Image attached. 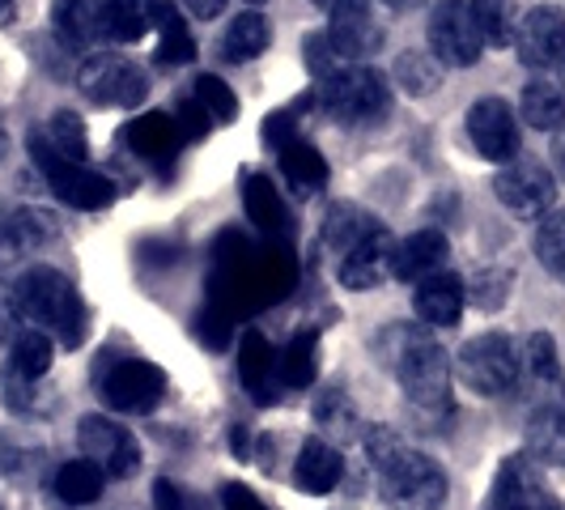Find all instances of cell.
I'll return each mask as SVG.
<instances>
[{
    "instance_id": "30bf717a",
    "label": "cell",
    "mask_w": 565,
    "mask_h": 510,
    "mask_svg": "<svg viewBox=\"0 0 565 510\" xmlns=\"http://www.w3.org/2000/svg\"><path fill=\"white\" fill-rule=\"evenodd\" d=\"M82 94L98 107H137L145 98V73L124 56H94L82 68Z\"/></svg>"
},
{
    "instance_id": "f546056e",
    "label": "cell",
    "mask_w": 565,
    "mask_h": 510,
    "mask_svg": "<svg viewBox=\"0 0 565 510\" xmlns=\"http://www.w3.org/2000/svg\"><path fill=\"white\" fill-rule=\"evenodd\" d=\"M268 43H273L268 18H259V13H238L226 26V34H222V56L234 60V64H247V60L264 56Z\"/></svg>"
},
{
    "instance_id": "f5cc1de1",
    "label": "cell",
    "mask_w": 565,
    "mask_h": 510,
    "mask_svg": "<svg viewBox=\"0 0 565 510\" xmlns=\"http://www.w3.org/2000/svg\"><path fill=\"white\" fill-rule=\"evenodd\" d=\"M315 4H319V9H332V4H337V0H315Z\"/></svg>"
},
{
    "instance_id": "db71d44e",
    "label": "cell",
    "mask_w": 565,
    "mask_h": 510,
    "mask_svg": "<svg viewBox=\"0 0 565 510\" xmlns=\"http://www.w3.org/2000/svg\"><path fill=\"white\" fill-rule=\"evenodd\" d=\"M9 4H13V0H0V13H4V9H9Z\"/></svg>"
},
{
    "instance_id": "5bb4252c",
    "label": "cell",
    "mask_w": 565,
    "mask_h": 510,
    "mask_svg": "<svg viewBox=\"0 0 565 510\" xmlns=\"http://www.w3.org/2000/svg\"><path fill=\"white\" fill-rule=\"evenodd\" d=\"M468 137L477 145V153L489 162H514L519 153V119L502 98H481L468 111Z\"/></svg>"
},
{
    "instance_id": "7a4b0ae2",
    "label": "cell",
    "mask_w": 565,
    "mask_h": 510,
    "mask_svg": "<svg viewBox=\"0 0 565 510\" xmlns=\"http://www.w3.org/2000/svg\"><path fill=\"white\" fill-rule=\"evenodd\" d=\"M366 447L379 464V481H383V498L396 510H438L447 498V472L429 459V455L404 447L396 429L387 425H370Z\"/></svg>"
},
{
    "instance_id": "1f68e13d",
    "label": "cell",
    "mask_w": 565,
    "mask_h": 510,
    "mask_svg": "<svg viewBox=\"0 0 565 510\" xmlns=\"http://www.w3.org/2000/svg\"><path fill=\"white\" fill-rule=\"evenodd\" d=\"M103 468L98 464H89V459H68L64 468L56 472V493L68 502V507H89V502H98L103 498Z\"/></svg>"
},
{
    "instance_id": "60d3db41",
    "label": "cell",
    "mask_w": 565,
    "mask_h": 510,
    "mask_svg": "<svg viewBox=\"0 0 565 510\" xmlns=\"http://www.w3.org/2000/svg\"><path fill=\"white\" fill-rule=\"evenodd\" d=\"M192 98L204 107V115H209L213 124H234V119H238V98H234V89H230L222 77H213V73H200L196 85H192Z\"/></svg>"
},
{
    "instance_id": "ee69618b",
    "label": "cell",
    "mask_w": 565,
    "mask_h": 510,
    "mask_svg": "<svg viewBox=\"0 0 565 510\" xmlns=\"http://www.w3.org/2000/svg\"><path fill=\"white\" fill-rule=\"evenodd\" d=\"M22 307H18V294L9 285H0V344H13L22 337Z\"/></svg>"
},
{
    "instance_id": "7dc6e473",
    "label": "cell",
    "mask_w": 565,
    "mask_h": 510,
    "mask_svg": "<svg viewBox=\"0 0 565 510\" xmlns=\"http://www.w3.org/2000/svg\"><path fill=\"white\" fill-rule=\"evenodd\" d=\"M222 507L226 510H268L247 485H238V481H230L226 489H222Z\"/></svg>"
},
{
    "instance_id": "277c9868",
    "label": "cell",
    "mask_w": 565,
    "mask_h": 510,
    "mask_svg": "<svg viewBox=\"0 0 565 510\" xmlns=\"http://www.w3.org/2000/svg\"><path fill=\"white\" fill-rule=\"evenodd\" d=\"M311 98L319 103V111L340 124H362V119H379L392 107V85L370 64H344L337 77L315 85Z\"/></svg>"
},
{
    "instance_id": "8992f818",
    "label": "cell",
    "mask_w": 565,
    "mask_h": 510,
    "mask_svg": "<svg viewBox=\"0 0 565 510\" xmlns=\"http://www.w3.org/2000/svg\"><path fill=\"white\" fill-rule=\"evenodd\" d=\"M425 34H429V56L438 64H451V68H472L484 52L472 4H463V0H438L429 9Z\"/></svg>"
},
{
    "instance_id": "bcb514c9",
    "label": "cell",
    "mask_w": 565,
    "mask_h": 510,
    "mask_svg": "<svg viewBox=\"0 0 565 510\" xmlns=\"http://www.w3.org/2000/svg\"><path fill=\"white\" fill-rule=\"evenodd\" d=\"M153 507L158 510H196V498L174 481H158L153 485Z\"/></svg>"
},
{
    "instance_id": "44dd1931",
    "label": "cell",
    "mask_w": 565,
    "mask_h": 510,
    "mask_svg": "<svg viewBox=\"0 0 565 510\" xmlns=\"http://www.w3.org/2000/svg\"><path fill=\"white\" fill-rule=\"evenodd\" d=\"M463 298H468V285L459 281L455 273H434L417 281V294H413V311L425 328H451L459 311H463Z\"/></svg>"
},
{
    "instance_id": "2e32d148",
    "label": "cell",
    "mask_w": 565,
    "mask_h": 510,
    "mask_svg": "<svg viewBox=\"0 0 565 510\" xmlns=\"http://www.w3.org/2000/svg\"><path fill=\"white\" fill-rule=\"evenodd\" d=\"M493 510H548V481L532 455H510L493 477Z\"/></svg>"
},
{
    "instance_id": "8fae6325",
    "label": "cell",
    "mask_w": 565,
    "mask_h": 510,
    "mask_svg": "<svg viewBox=\"0 0 565 510\" xmlns=\"http://www.w3.org/2000/svg\"><path fill=\"white\" fill-rule=\"evenodd\" d=\"M514 52L527 68H557L565 64V13L557 4H536L532 13L519 18Z\"/></svg>"
},
{
    "instance_id": "f35d334b",
    "label": "cell",
    "mask_w": 565,
    "mask_h": 510,
    "mask_svg": "<svg viewBox=\"0 0 565 510\" xmlns=\"http://www.w3.org/2000/svg\"><path fill=\"white\" fill-rule=\"evenodd\" d=\"M536 255L557 281H565V209L544 213V222L536 226Z\"/></svg>"
},
{
    "instance_id": "ba28073f",
    "label": "cell",
    "mask_w": 565,
    "mask_h": 510,
    "mask_svg": "<svg viewBox=\"0 0 565 510\" xmlns=\"http://www.w3.org/2000/svg\"><path fill=\"white\" fill-rule=\"evenodd\" d=\"M98 392L115 413H149V408H158V400L167 392V374L145 358H119L98 379Z\"/></svg>"
},
{
    "instance_id": "74e56055",
    "label": "cell",
    "mask_w": 565,
    "mask_h": 510,
    "mask_svg": "<svg viewBox=\"0 0 565 510\" xmlns=\"http://www.w3.org/2000/svg\"><path fill=\"white\" fill-rule=\"evenodd\" d=\"M396 85L413 98H425L443 85V64L429 52H399L396 56Z\"/></svg>"
},
{
    "instance_id": "681fc988",
    "label": "cell",
    "mask_w": 565,
    "mask_h": 510,
    "mask_svg": "<svg viewBox=\"0 0 565 510\" xmlns=\"http://www.w3.org/2000/svg\"><path fill=\"white\" fill-rule=\"evenodd\" d=\"M553 162H557V170H562L565 179V128H557V137H553Z\"/></svg>"
},
{
    "instance_id": "816d5d0a",
    "label": "cell",
    "mask_w": 565,
    "mask_h": 510,
    "mask_svg": "<svg viewBox=\"0 0 565 510\" xmlns=\"http://www.w3.org/2000/svg\"><path fill=\"white\" fill-rule=\"evenodd\" d=\"M9 153V137H4V128H0V158Z\"/></svg>"
},
{
    "instance_id": "d6a6232c",
    "label": "cell",
    "mask_w": 565,
    "mask_h": 510,
    "mask_svg": "<svg viewBox=\"0 0 565 510\" xmlns=\"http://www.w3.org/2000/svg\"><path fill=\"white\" fill-rule=\"evenodd\" d=\"M472 18H477L484 47H510L519 34L514 0H472Z\"/></svg>"
},
{
    "instance_id": "e575fe53",
    "label": "cell",
    "mask_w": 565,
    "mask_h": 510,
    "mask_svg": "<svg viewBox=\"0 0 565 510\" xmlns=\"http://www.w3.org/2000/svg\"><path fill=\"white\" fill-rule=\"evenodd\" d=\"M315 422L328 429L332 447H337V443L362 438V417H358V408L340 396V392H323V396L315 400Z\"/></svg>"
},
{
    "instance_id": "c3c4849f",
    "label": "cell",
    "mask_w": 565,
    "mask_h": 510,
    "mask_svg": "<svg viewBox=\"0 0 565 510\" xmlns=\"http://www.w3.org/2000/svg\"><path fill=\"white\" fill-rule=\"evenodd\" d=\"M183 9H188L192 18H204V22H209V18H217V13L226 9V0H183Z\"/></svg>"
},
{
    "instance_id": "ac0fdd59",
    "label": "cell",
    "mask_w": 565,
    "mask_h": 510,
    "mask_svg": "<svg viewBox=\"0 0 565 510\" xmlns=\"http://www.w3.org/2000/svg\"><path fill=\"white\" fill-rule=\"evenodd\" d=\"M238 379H243V387L252 392V400L259 404H273L277 392H281V353L268 344L264 332H255L247 328L243 340H238Z\"/></svg>"
},
{
    "instance_id": "f907efd6",
    "label": "cell",
    "mask_w": 565,
    "mask_h": 510,
    "mask_svg": "<svg viewBox=\"0 0 565 510\" xmlns=\"http://www.w3.org/2000/svg\"><path fill=\"white\" fill-rule=\"evenodd\" d=\"M392 9H422V4H429V0H387Z\"/></svg>"
},
{
    "instance_id": "cb8c5ba5",
    "label": "cell",
    "mask_w": 565,
    "mask_h": 510,
    "mask_svg": "<svg viewBox=\"0 0 565 510\" xmlns=\"http://www.w3.org/2000/svg\"><path fill=\"white\" fill-rule=\"evenodd\" d=\"M162 0H107L103 4V34L111 43H137L158 26Z\"/></svg>"
},
{
    "instance_id": "6da1fadb",
    "label": "cell",
    "mask_w": 565,
    "mask_h": 510,
    "mask_svg": "<svg viewBox=\"0 0 565 510\" xmlns=\"http://www.w3.org/2000/svg\"><path fill=\"white\" fill-rule=\"evenodd\" d=\"M379 358L399 379L417 417L438 422L451 413V362L425 323H387L379 337Z\"/></svg>"
},
{
    "instance_id": "52a82bcc",
    "label": "cell",
    "mask_w": 565,
    "mask_h": 510,
    "mask_svg": "<svg viewBox=\"0 0 565 510\" xmlns=\"http://www.w3.org/2000/svg\"><path fill=\"white\" fill-rule=\"evenodd\" d=\"M77 443H82L85 459L103 468V477L124 481V477H132L141 468V443L132 438L128 425L111 422V417H82Z\"/></svg>"
},
{
    "instance_id": "e0dca14e",
    "label": "cell",
    "mask_w": 565,
    "mask_h": 510,
    "mask_svg": "<svg viewBox=\"0 0 565 510\" xmlns=\"http://www.w3.org/2000/svg\"><path fill=\"white\" fill-rule=\"evenodd\" d=\"M52 238H56V217L52 213L30 209V204L0 209V268L13 264V259H22V255L39 252Z\"/></svg>"
},
{
    "instance_id": "83f0119b",
    "label": "cell",
    "mask_w": 565,
    "mask_h": 510,
    "mask_svg": "<svg viewBox=\"0 0 565 510\" xmlns=\"http://www.w3.org/2000/svg\"><path fill=\"white\" fill-rule=\"evenodd\" d=\"M243 204H247V217L259 226V234H268V238H285V234H289L285 204H281V196H277V188H273L264 174H247V179H243Z\"/></svg>"
},
{
    "instance_id": "ffe728a7",
    "label": "cell",
    "mask_w": 565,
    "mask_h": 510,
    "mask_svg": "<svg viewBox=\"0 0 565 510\" xmlns=\"http://www.w3.org/2000/svg\"><path fill=\"white\" fill-rule=\"evenodd\" d=\"M447 234L443 230H417V234H408V238H399L396 252H392V277L399 281H425V277H434V273H443V264H447Z\"/></svg>"
},
{
    "instance_id": "3957f363",
    "label": "cell",
    "mask_w": 565,
    "mask_h": 510,
    "mask_svg": "<svg viewBox=\"0 0 565 510\" xmlns=\"http://www.w3.org/2000/svg\"><path fill=\"white\" fill-rule=\"evenodd\" d=\"M13 294H18L22 319L39 323V332L56 337L68 349H77L85 340L89 315H85L77 285L68 281L64 273H56V268H30V273H22V281L13 285Z\"/></svg>"
},
{
    "instance_id": "836d02e7",
    "label": "cell",
    "mask_w": 565,
    "mask_h": 510,
    "mask_svg": "<svg viewBox=\"0 0 565 510\" xmlns=\"http://www.w3.org/2000/svg\"><path fill=\"white\" fill-rule=\"evenodd\" d=\"M158 60L162 64H188L196 56V43H192V30L183 22V13L162 0V13H158Z\"/></svg>"
},
{
    "instance_id": "11a10c76",
    "label": "cell",
    "mask_w": 565,
    "mask_h": 510,
    "mask_svg": "<svg viewBox=\"0 0 565 510\" xmlns=\"http://www.w3.org/2000/svg\"><path fill=\"white\" fill-rule=\"evenodd\" d=\"M252 4H264V0H252Z\"/></svg>"
},
{
    "instance_id": "9a60e30c",
    "label": "cell",
    "mask_w": 565,
    "mask_h": 510,
    "mask_svg": "<svg viewBox=\"0 0 565 510\" xmlns=\"http://www.w3.org/2000/svg\"><path fill=\"white\" fill-rule=\"evenodd\" d=\"M392 252H396V238L387 234V226L370 230L362 243H353L349 252L340 255V268L337 277L344 289H379V285L392 277Z\"/></svg>"
},
{
    "instance_id": "7bdbcfd3",
    "label": "cell",
    "mask_w": 565,
    "mask_h": 510,
    "mask_svg": "<svg viewBox=\"0 0 565 510\" xmlns=\"http://www.w3.org/2000/svg\"><path fill=\"white\" fill-rule=\"evenodd\" d=\"M174 124H179V132H183V141H200L209 128H213V119L204 115L196 98H183L179 103V111H174Z\"/></svg>"
},
{
    "instance_id": "4fadbf2b",
    "label": "cell",
    "mask_w": 565,
    "mask_h": 510,
    "mask_svg": "<svg viewBox=\"0 0 565 510\" xmlns=\"http://www.w3.org/2000/svg\"><path fill=\"white\" fill-rule=\"evenodd\" d=\"M328 13H332L328 39L340 52V60H358L362 64V60L383 47V22L374 18L370 0H337Z\"/></svg>"
},
{
    "instance_id": "4316f807",
    "label": "cell",
    "mask_w": 565,
    "mask_h": 510,
    "mask_svg": "<svg viewBox=\"0 0 565 510\" xmlns=\"http://www.w3.org/2000/svg\"><path fill=\"white\" fill-rule=\"evenodd\" d=\"M379 226H383V222H379L374 213L358 209V204H349V200H340V204L328 209V217H323V247L344 255L353 243H362L370 230H379Z\"/></svg>"
},
{
    "instance_id": "5b68a950",
    "label": "cell",
    "mask_w": 565,
    "mask_h": 510,
    "mask_svg": "<svg viewBox=\"0 0 565 510\" xmlns=\"http://www.w3.org/2000/svg\"><path fill=\"white\" fill-rule=\"evenodd\" d=\"M459 374L477 396H507V392H514V383L523 374L514 340L507 332L472 337L459 353Z\"/></svg>"
},
{
    "instance_id": "f1b7e54d",
    "label": "cell",
    "mask_w": 565,
    "mask_h": 510,
    "mask_svg": "<svg viewBox=\"0 0 565 510\" xmlns=\"http://www.w3.org/2000/svg\"><path fill=\"white\" fill-rule=\"evenodd\" d=\"M281 170L298 196H311V192H319V188L328 183V162H323V153H319L311 141H298V137L289 145H281Z\"/></svg>"
},
{
    "instance_id": "ab89813d",
    "label": "cell",
    "mask_w": 565,
    "mask_h": 510,
    "mask_svg": "<svg viewBox=\"0 0 565 510\" xmlns=\"http://www.w3.org/2000/svg\"><path fill=\"white\" fill-rule=\"evenodd\" d=\"M519 366L527 370L532 379L540 383H562V362H557V344L548 332H532V337L523 340V353H519Z\"/></svg>"
},
{
    "instance_id": "7402d4cb",
    "label": "cell",
    "mask_w": 565,
    "mask_h": 510,
    "mask_svg": "<svg viewBox=\"0 0 565 510\" xmlns=\"http://www.w3.org/2000/svg\"><path fill=\"white\" fill-rule=\"evenodd\" d=\"M344 477V459L340 451L328 443V438H307L302 443V451H298V464H294V481L302 493H315V498H323V493H332Z\"/></svg>"
},
{
    "instance_id": "d590c367",
    "label": "cell",
    "mask_w": 565,
    "mask_h": 510,
    "mask_svg": "<svg viewBox=\"0 0 565 510\" xmlns=\"http://www.w3.org/2000/svg\"><path fill=\"white\" fill-rule=\"evenodd\" d=\"M9 370L30 379V383L43 379L52 370V337L39 332V328H26L22 337L13 340V349H9Z\"/></svg>"
},
{
    "instance_id": "484cf974",
    "label": "cell",
    "mask_w": 565,
    "mask_h": 510,
    "mask_svg": "<svg viewBox=\"0 0 565 510\" xmlns=\"http://www.w3.org/2000/svg\"><path fill=\"white\" fill-rule=\"evenodd\" d=\"M519 107H523V119H527L532 128L557 132V128H565V82H557V77H536V82H527L523 85Z\"/></svg>"
},
{
    "instance_id": "4dcf8cb0",
    "label": "cell",
    "mask_w": 565,
    "mask_h": 510,
    "mask_svg": "<svg viewBox=\"0 0 565 510\" xmlns=\"http://www.w3.org/2000/svg\"><path fill=\"white\" fill-rule=\"evenodd\" d=\"M30 145L56 153V158H64V162H85V124L73 111H56L52 119H47L43 132L30 137Z\"/></svg>"
},
{
    "instance_id": "7c38bea8",
    "label": "cell",
    "mask_w": 565,
    "mask_h": 510,
    "mask_svg": "<svg viewBox=\"0 0 565 510\" xmlns=\"http://www.w3.org/2000/svg\"><path fill=\"white\" fill-rule=\"evenodd\" d=\"M493 196L502 200L510 213H519V217H540V213L553 209L557 183H553V174L540 167V162L514 158V162H507V170L493 179Z\"/></svg>"
},
{
    "instance_id": "d4e9b609",
    "label": "cell",
    "mask_w": 565,
    "mask_h": 510,
    "mask_svg": "<svg viewBox=\"0 0 565 510\" xmlns=\"http://www.w3.org/2000/svg\"><path fill=\"white\" fill-rule=\"evenodd\" d=\"M527 447H532V459H540V464L565 468V400L540 404L527 417Z\"/></svg>"
},
{
    "instance_id": "9c48e42d",
    "label": "cell",
    "mask_w": 565,
    "mask_h": 510,
    "mask_svg": "<svg viewBox=\"0 0 565 510\" xmlns=\"http://www.w3.org/2000/svg\"><path fill=\"white\" fill-rule=\"evenodd\" d=\"M30 153H34L39 170L47 174V183H52L56 200H64V204H73V209H107V204L115 200L111 179L98 174V170H89L85 162H64V158L47 153V149H39V145H30Z\"/></svg>"
},
{
    "instance_id": "b9f144b4",
    "label": "cell",
    "mask_w": 565,
    "mask_h": 510,
    "mask_svg": "<svg viewBox=\"0 0 565 510\" xmlns=\"http://www.w3.org/2000/svg\"><path fill=\"white\" fill-rule=\"evenodd\" d=\"M307 68H311L315 82H328V77H337L340 68H344V60H340V52L332 47L328 30L307 34Z\"/></svg>"
},
{
    "instance_id": "8d00e7d4",
    "label": "cell",
    "mask_w": 565,
    "mask_h": 510,
    "mask_svg": "<svg viewBox=\"0 0 565 510\" xmlns=\"http://www.w3.org/2000/svg\"><path fill=\"white\" fill-rule=\"evenodd\" d=\"M319 332H298V337L285 344L281 353V383L285 387H311L315 370H319Z\"/></svg>"
},
{
    "instance_id": "d6986e66",
    "label": "cell",
    "mask_w": 565,
    "mask_h": 510,
    "mask_svg": "<svg viewBox=\"0 0 565 510\" xmlns=\"http://www.w3.org/2000/svg\"><path fill=\"white\" fill-rule=\"evenodd\" d=\"M124 145H128L137 158L153 162V167H170V162H174V153H179V145H183V132H179L174 115L145 111L124 128Z\"/></svg>"
},
{
    "instance_id": "f6af8a7d",
    "label": "cell",
    "mask_w": 565,
    "mask_h": 510,
    "mask_svg": "<svg viewBox=\"0 0 565 510\" xmlns=\"http://www.w3.org/2000/svg\"><path fill=\"white\" fill-rule=\"evenodd\" d=\"M507 285H510V273H481L477 285H472V289H477L472 298L481 302L484 311H493V307H502V302H507Z\"/></svg>"
},
{
    "instance_id": "603a6c76",
    "label": "cell",
    "mask_w": 565,
    "mask_h": 510,
    "mask_svg": "<svg viewBox=\"0 0 565 510\" xmlns=\"http://www.w3.org/2000/svg\"><path fill=\"white\" fill-rule=\"evenodd\" d=\"M103 4L107 0H56L52 4V18H56V30L60 39L68 43V47H94L98 39H107L103 34Z\"/></svg>"
}]
</instances>
